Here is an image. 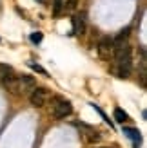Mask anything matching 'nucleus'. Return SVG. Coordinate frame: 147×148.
I'll list each match as a JSON object with an SVG mask.
<instances>
[{"label":"nucleus","mask_w":147,"mask_h":148,"mask_svg":"<svg viewBox=\"0 0 147 148\" xmlns=\"http://www.w3.org/2000/svg\"><path fill=\"white\" fill-rule=\"evenodd\" d=\"M75 7H76V0H69V2H67V7H65V9L71 11V9H75Z\"/></svg>","instance_id":"12"},{"label":"nucleus","mask_w":147,"mask_h":148,"mask_svg":"<svg viewBox=\"0 0 147 148\" xmlns=\"http://www.w3.org/2000/svg\"><path fill=\"white\" fill-rule=\"evenodd\" d=\"M47 101V90L42 87H36L35 90H31L29 94V103H31L33 107H44Z\"/></svg>","instance_id":"3"},{"label":"nucleus","mask_w":147,"mask_h":148,"mask_svg":"<svg viewBox=\"0 0 147 148\" xmlns=\"http://www.w3.org/2000/svg\"><path fill=\"white\" fill-rule=\"evenodd\" d=\"M73 112V107L67 99L60 98V96H56L55 101H53V107H51V114H53L55 119H65L67 116H71Z\"/></svg>","instance_id":"1"},{"label":"nucleus","mask_w":147,"mask_h":148,"mask_svg":"<svg viewBox=\"0 0 147 148\" xmlns=\"http://www.w3.org/2000/svg\"><path fill=\"white\" fill-rule=\"evenodd\" d=\"M113 117H114V121H116V123H123V121H129V116H127V112H123L122 108H114V112H113Z\"/></svg>","instance_id":"8"},{"label":"nucleus","mask_w":147,"mask_h":148,"mask_svg":"<svg viewBox=\"0 0 147 148\" xmlns=\"http://www.w3.org/2000/svg\"><path fill=\"white\" fill-rule=\"evenodd\" d=\"M15 76V71L13 67H9V65H4V63H0V83H4L6 79H9Z\"/></svg>","instance_id":"6"},{"label":"nucleus","mask_w":147,"mask_h":148,"mask_svg":"<svg viewBox=\"0 0 147 148\" xmlns=\"http://www.w3.org/2000/svg\"><path fill=\"white\" fill-rule=\"evenodd\" d=\"M29 65H31V69H35L36 72H40V74H47V72H46V69H42L40 65H35V63H29Z\"/></svg>","instance_id":"11"},{"label":"nucleus","mask_w":147,"mask_h":148,"mask_svg":"<svg viewBox=\"0 0 147 148\" xmlns=\"http://www.w3.org/2000/svg\"><path fill=\"white\" fill-rule=\"evenodd\" d=\"M73 31L76 34H84L85 31V24H84V16L80 14V16H73Z\"/></svg>","instance_id":"7"},{"label":"nucleus","mask_w":147,"mask_h":148,"mask_svg":"<svg viewBox=\"0 0 147 148\" xmlns=\"http://www.w3.org/2000/svg\"><path fill=\"white\" fill-rule=\"evenodd\" d=\"M102 148H107V146H102Z\"/></svg>","instance_id":"13"},{"label":"nucleus","mask_w":147,"mask_h":148,"mask_svg":"<svg viewBox=\"0 0 147 148\" xmlns=\"http://www.w3.org/2000/svg\"><path fill=\"white\" fill-rule=\"evenodd\" d=\"M60 7H62V0H55V7H53L55 16H58V14H60Z\"/></svg>","instance_id":"10"},{"label":"nucleus","mask_w":147,"mask_h":148,"mask_svg":"<svg viewBox=\"0 0 147 148\" xmlns=\"http://www.w3.org/2000/svg\"><path fill=\"white\" fill-rule=\"evenodd\" d=\"M98 49H100L102 54L113 53V38H111V36H102V40L98 43Z\"/></svg>","instance_id":"5"},{"label":"nucleus","mask_w":147,"mask_h":148,"mask_svg":"<svg viewBox=\"0 0 147 148\" xmlns=\"http://www.w3.org/2000/svg\"><path fill=\"white\" fill-rule=\"evenodd\" d=\"M42 38H44V34H42V33H38V31H36V33H31V36H29V40H31L33 43H40V42H42Z\"/></svg>","instance_id":"9"},{"label":"nucleus","mask_w":147,"mask_h":148,"mask_svg":"<svg viewBox=\"0 0 147 148\" xmlns=\"http://www.w3.org/2000/svg\"><path fill=\"white\" fill-rule=\"evenodd\" d=\"M123 134H126L131 141L135 143V146H138L140 145V141H142V136H140V130L138 128H131V127H123Z\"/></svg>","instance_id":"4"},{"label":"nucleus","mask_w":147,"mask_h":148,"mask_svg":"<svg viewBox=\"0 0 147 148\" xmlns=\"http://www.w3.org/2000/svg\"><path fill=\"white\" fill-rule=\"evenodd\" d=\"M36 88V79L33 76L22 74L17 76V94H31V90Z\"/></svg>","instance_id":"2"}]
</instances>
